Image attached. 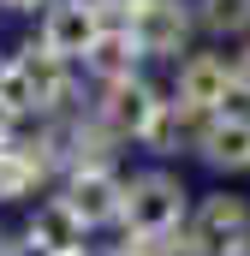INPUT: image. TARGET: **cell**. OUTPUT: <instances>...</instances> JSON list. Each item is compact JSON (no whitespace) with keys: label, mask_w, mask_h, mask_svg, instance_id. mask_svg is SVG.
<instances>
[{"label":"cell","mask_w":250,"mask_h":256,"mask_svg":"<svg viewBox=\"0 0 250 256\" xmlns=\"http://www.w3.org/2000/svg\"><path fill=\"white\" fill-rule=\"evenodd\" d=\"M66 96H72V78H66V60L48 54V48H24L18 60L6 66V84H0V102L12 114H60Z\"/></svg>","instance_id":"6da1fadb"},{"label":"cell","mask_w":250,"mask_h":256,"mask_svg":"<svg viewBox=\"0 0 250 256\" xmlns=\"http://www.w3.org/2000/svg\"><path fill=\"white\" fill-rule=\"evenodd\" d=\"M185 185L173 179V173H137L131 185H125V232L131 238H173L179 226H185Z\"/></svg>","instance_id":"7a4b0ae2"},{"label":"cell","mask_w":250,"mask_h":256,"mask_svg":"<svg viewBox=\"0 0 250 256\" xmlns=\"http://www.w3.org/2000/svg\"><path fill=\"white\" fill-rule=\"evenodd\" d=\"M125 30L143 54L155 60H173L185 54V36H190V6L185 0H131L125 6Z\"/></svg>","instance_id":"3957f363"},{"label":"cell","mask_w":250,"mask_h":256,"mask_svg":"<svg viewBox=\"0 0 250 256\" xmlns=\"http://www.w3.org/2000/svg\"><path fill=\"white\" fill-rule=\"evenodd\" d=\"M161 102L167 96H155L143 78H120V84H102V102H96V120L114 131V137H149V126H155V114H161Z\"/></svg>","instance_id":"277c9868"},{"label":"cell","mask_w":250,"mask_h":256,"mask_svg":"<svg viewBox=\"0 0 250 256\" xmlns=\"http://www.w3.org/2000/svg\"><path fill=\"white\" fill-rule=\"evenodd\" d=\"M102 6L96 0H54L48 18H42V48L60 54V60H84L96 42H102Z\"/></svg>","instance_id":"5b68a950"},{"label":"cell","mask_w":250,"mask_h":256,"mask_svg":"<svg viewBox=\"0 0 250 256\" xmlns=\"http://www.w3.org/2000/svg\"><path fill=\"white\" fill-rule=\"evenodd\" d=\"M190 244H202L208 256H232L250 244V202L244 196H202V208L190 214Z\"/></svg>","instance_id":"8992f818"},{"label":"cell","mask_w":250,"mask_h":256,"mask_svg":"<svg viewBox=\"0 0 250 256\" xmlns=\"http://www.w3.org/2000/svg\"><path fill=\"white\" fill-rule=\"evenodd\" d=\"M226 96H238V90H232V60H220V54H190V60L179 66V90H173L179 108L214 120V114H226Z\"/></svg>","instance_id":"52a82bcc"},{"label":"cell","mask_w":250,"mask_h":256,"mask_svg":"<svg viewBox=\"0 0 250 256\" xmlns=\"http://www.w3.org/2000/svg\"><path fill=\"white\" fill-rule=\"evenodd\" d=\"M66 202L84 226H108V220L125 214V185L114 179V167H90V173L66 179Z\"/></svg>","instance_id":"ba28073f"},{"label":"cell","mask_w":250,"mask_h":256,"mask_svg":"<svg viewBox=\"0 0 250 256\" xmlns=\"http://www.w3.org/2000/svg\"><path fill=\"white\" fill-rule=\"evenodd\" d=\"M84 220L72 214V202L66 196H48L36 214H30V226H24V244L30 250H42V256H66V250H84Z\"/></svg>","instance_id":"9c48e42d"},{"label":"cell","mask_w":250,"mask_h":256,"mask_svg":"<svg viewBox=\"0 0 250 256\" xmlns=\"http://www.w3.org/2000/svg\"><path fill=\"white\" fill-rule=\"evenodd\" d=\"M196 155L208 167H226V173H244L250 167V114H214L202 126V143Z\"/></svg>","instance_id":"30bf717a"},{"label":"cell","mask_w":250,"mask_h":256,"mask_svg":"<svg viewBox=\"0 0 250 256\" xmlns=\"http://www.w3.org/2000/svg\"><path fill=\"white\" fill-rule=\"evenodd\" d=\"M137 60H143V48L131 42L125 24H114V30H102V42L84 54V72H96L102 84H120V78H137Z\"/></svg>","instance_id":"8fae6325"},{"label":"cell","mask_w":250,"mask_h":256,"mask_svg":"<svg viewBox=\"0 0 250 256\" xmlns=\"http://www.w3.org/2000/svg\"><path fill=\"white\" fill-rule=\"evenodd\" d=\"M42 173H48V161H42V149L30 143H0V202H18V196H30L42 185Z\"/></svg>","instance_id":"7c38bea8"},{"label":"cell","mask_w":250,"mask_h":256,"mask_svg":"<svg viewBox=\"0 0 250 256\" xmlns=\"http://www.w3.org/2000/svg\"><path fill=\"white\" fill-rule=\"evenodd\" d=\"M202 126H208L202 114H190V108H179V102H161V114H155V126H149L143 143H149V149H161V155H173L179 143L196 149V143H202Z\"/></svg>","instance_id":"4fadbf2b"},{"label":"cell","mask_w":250,"mask_h":256,"mask_svg":"<svg viewBox=\"0 0 250 256\" xmlns=\"http://www.w3.org/2000/svg\"><path fill=\"white\" fill-rule=\"evenodd\" d=\"M196 6H202V24L220 30V36L250 30V0H196Z\"/></svg>","instance_id":"5bb4252c"},{"label":"cell","mask_w":250,"mask_h":256,"mask_svg":"<svg viewBox=\"0 0 250 256\" xmlns=\"http://www.w3.org/2000/svg\"><path fill=\"white\" fill-rule=\"evenodd\" d=\"M161 250H167V238H131V232H125V244L114 256H161Z\"/></svg>","instance_id":"9a60e30c"},{"label":"cell","mask_w":250,"mask_h":256,"mask_svg":"<svg viewBox=\"0 0 250 256\" xmlns=\"http://www.w3.org/2000/svg\"><path fill=\"white\" fill-rule=\"evenodd\" d=\"M232 90H238V96H250V48H238V54H232Z\"/></svg>","instance_id":"2e32d148"},{"label":"cell","mask_w":250,"mask_h":256,"mask_svg":"<svg viewBox=\"0 0 250 256\" xmlns=\"http://www.w3.org/2000/svg\"><path fill=\"white\" fill-rule=\"evenodd\" d=\"M161 256H208V250H202V244H190V238H179V244H167Z\"/></svg>","instance_id":"e0dca14e"},{"label":"cell","mask_w":250,"mask_h":256,"mask_svg":"<svg viewBox=\"0 0 250 256\" xmlns=\"http://www.w3.org/2000/svg\"><path fill=\"white\" fill-rule=\"evenodd\" d=\"M12 126H18V114H12V108L0 102V143H12Z\"/></svg>","instance_id":"ac0fdd59"},{"label":"cell","mask_w":250,"mask_h":256,"mask_svg":"<svg viewBox=\"0 0 250 256\" xmlns=\"http://www.w3.org/2000/svg\"><path fill=\"white\" fill-rule=\"evenodd\" d=\"M0 6H12V12H30V6H48V0H0Z\"/></svg>","instance_id":"d6986e66"},{"label":"cell","mask_w":250,"mask_h":256,"mask_svg":"<svg viewBox=\"0 0 250 256\" xmlns=\"http://www.w3.org/2000/svg\"><path fill=\"white\" fill-rule=\"evenodd\" d=\"M96 6H131V0H96Z\"/></svg>","instance_id":"ffe728a7"},{"label":"cell","mask_w":250,"mask_h":256,"mask_svg":"<svg viewBox=\"0 0 250 256\" xmlns=\"http://www.w3.org/2000/svg\"><path fill=\"white\" fill-rule=\"evenodd\" d=\"M6 66H12V60H0V84H6Z\"/></svg>","instance_id":"44dd1931"},{"label":"cell","mask_w":250,"mask_h":256,"mask_svg":"<svg viewBox=\"0 0 250 256\" xmlns=\"http://www.w3.org/2000/svg\"><path fill=\"white\" fill-rule=\"evenodd\" d=\"M66 256H90V250H66Z\"/></svg>","instance_id":"7402d4cb"},{"label":"cell","mask_w":250,"mask_h":256,"mask_svg":"<svg viewBox=\"0 0 250 256\" xmlns=\"http://www.w3.org/2000/svg\"><path fill=\"white\" fill-rule=\"evenodd\" d=\"M232 256H250V244H244V250H232Z\"/></svg>","instance_id":"603a6c76"}]
</instances>
